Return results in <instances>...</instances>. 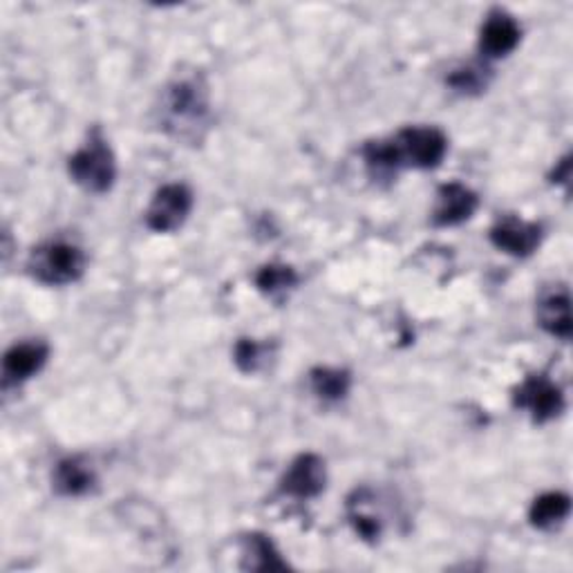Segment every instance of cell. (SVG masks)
I'll return each mask as SVG.
<instances>
[{
  "label": "cell",
  "instance_id": "18",
  "mask_svg": "<svg viewBox=\"0 0 573 573\" xmlns=\"http://www.w3.org/2000/svg\"><path fill=\"white\" fill-rule=\"evenodd\" d=\"M350 520L357 529V533L366 540H379L381 536V520L377 518L374 513H370L366 508V499H363V491L359 493V499L350 502Z\"/></svg>",
  "mask_w": 573,
  "mask_h": 573
},
{
  "label": "cell",
  "instance_id": "7",
  "mask_svg": "<svg viewBox=\"0 0 573 573\" xmlns=\"http://www.w3.org/2000/svg\"><path fill=\"white\" fill-rule=\"evenodd\" d=\"M325 482H327L325 462L318 454L305 452L299 454L282 475L280 491L296 499H312L325 491Z\"/></svg>",
  "mask_w": 573,
  "mask_h": 573
},
{
  "label": "cell",
  "instance_id": "15",
  "mask_svg": "<svg viewBox=\"0 0 573 573\" xmlns=\"http://www.w3.org/2000/svg\"><path fill=\"white\" fill-rule=\"evenodd\" d=\"M245 569L254 571H284L286 562L280 558L278 549L267 536L251 533L245 540Z\"/></svg>",
  "mask_w": 573,
  "mask_h": 573
},
{
  "label": "cell",
  "instance_id": "3",
  "mask_svg": "<svg viewBox=\"0 0 573 573\" xmlns=\"http://www.w3.org/2000/svg\"><path fill=\"white\" fill-rule=\"evenodd\" d=\"M30 273L43 284H70L86 271V256L70 243H47L30 256Z\"/></svg>",
  "mask_w": 573,
  "mask_h": 573
},
{
  "label": "cell",
  "instance_id": "4",
  "mask_svg": "<svg viewBox=\"0 0 573 573\" xmlns=\"http://www.w3.org/2000/svg\"><path fill=\"white\" fill-rule=\"evenodd\" d=\"M387 144H390L396 170L404 166L435 168L441 164V159L448 150V139L437 128H406V131H401L394 139H390Z\"/></svg>",
  "mask_w": 573,
  "mask_h": 573
},
{
  "label": "cell",
  "instance_id": "11",
  "mask_svg": "<svg viewBox=\"0 0 573 573\" xmlns=\"http://www.w3.org/2000/svg\"><path fill=\"white\" fill-rule=\"evenodd\" d=\"M47 357H49V350L45 342H38V340L16 342L14 348L8 350L5 359H3L5 385L23 383V381L32 379L36 372L43 370V366L47 363Z\"/></svg>",
  "mask_w": 573,
  "mask_h": 573
},
{
  "label": "cell",
  "instance_id": "12",
  "mask_svg": "<svg viewBox=\"0 0 573 573\" xmlns=\"http://www.w3.org/2000/svg\"><path fill=\"white\" fill-rule=\"evenodd\" d=\"M94 484H97V475L90 469V464L81 460V457H68V460L56 464L54 488L61 495L79 497V495L90 493L94 488Z\"/></svg>",
  "mask_w": 573,
  "mask_h": 573
},
{
  "label": "cell",
  "instance_id": "13",
  "mask_svg": "<svg viewBox=\"0 0 573 573\" xmlns=\"http://www.w3.org/2000/svg\"><path fill=\"white\" fill-rule=\"evenodd\" d=\"M538 318L544 332L562 340L571 338V299L566 290L549 292L538 305Z\"/></svg>",
  "mask_w": 573,
  "mask_h": 573
},
{
  "label": "cell",
  "instance_id": "8",
  "mask_svg": "<svg viewBox=\"0 0 573 573\" xmlns=\"http://www.w3.org/2000/svg\"><path fill=\"white\" fill-rule=\"evenodd\" d=\"M540 240L542 226L518 217H504L491 228V243L515 258L531 256L540 247Z\"/></svg>",
  "mask_w": 573,
  "mask_h": 573
},
{
  "label": "cell",
  "instance_id": "2",
  "mask_svg": "<svg viewBox=\"0 0 573 573\" xmlns=\"http://www.w3.org/2000/svg\"><path fill=\"white\" fill-rule=\"evenodd\" d=\"M70 178L88 193H105L117 178L114 155L101 133H92L88 144L79 148L68 161Z\"/></svg>",
  "mask_w": 573,
  "mask_h": 573
},
{
  "label": "cell",
  "instance_id": "17",
  "mask_svg": "<svg viewBox=\"0 0 573 573\" xmlns=\"http://www.w3.org/2000/svg\"><path fill=\"white\" fill-rule=\"evenodd\" d=\"M296 282H299L296 271L292 267H284V265H267L256 276L258 290L269 294V296L290 292L292 286H296Z\"/></svg>",
  "mask_w": 573,
  "mask_h": 573
},
{
  "label": "cell",
  "instance_id": "9",
  "mask_svg": "<svg viewBox=\"0 0 573 573\" xmlns=\"http://www.w3.org/2000/svg\"><path fill=\"white\" fill-rule=\"evenodd\" d=\"M480 206V198L464 184L450 182L437 191V204L432 220L437 226H454L473 217Z\"/></svg>",
  "mask_w": 573,
  "mask_h": 573
},
{
  "label": "cell",
  "instance_id": "10",
  "mask_svg": "<svg viewBox=\"0 0 573 573\" xmlns=\"http://www.w3.org/2000/svg\"><path fill=\"white\" fill-rule=\"evenodd\" d=\"M523 36V30L510 14L495 10L488 14L482 34H480V49L488 59H502V56L510 54L518 47Z\"/></svg>",
  "mask_w": 573,
  "mask_h": 573
},
{
  "label": "cell",
  "instance_id": "6",
  "mask_svg": "<svg viewBox=\"0 0 573 573\" xmlns=\"http://www.w3.org/2000/svg\"><path fill=\"white\" fill-rule=\"evenodd\" d=\"M515 406L529 411L536 424H544L555 419L564 411V394L560 385L538 374V377H529L518 390H515Z\"/></svg>",
  "mask_w": 573,
  "mask_h": 573
},
{
  "label": "cell",
  "instance_id": "20",
  "mask_svg": "<svg viewBox=\"0 0 573 573\" xmlns=\"http://www.w3.org/2000/svg\"><path fill=\"white\" fill-rule=\"evenodd\" d=\"M482 68H462V70H454V75L448 77V83L460 90V92H475L482 90L486 86V79L482 75Z\"/></svg>",
  "mask_w": 573,
  "mask_h": 573
},
{
  "label": "cell",
  "instance_id": "14",
  "mask_svg": "<svg viewBox=\"0 0 573 573\" xmlns=\"http://www.w3.org/2000/svg\"><path fill=\"white\" fill-rule=\"evenodd\" d=\"M569 510H571V499L566 493H544L540 495L529 510V520L536 529L549 531L560 527L566 518H569Z\"/></svg>",
  "mask_w": 573,
  "mask_h": 573
},
{
  "label": "cell",
  "instance_id": "5",
  "mask_svg": "<svg viewBox=\"0 0 573 573\" xmlns=\"http://www.w3.org/2000/svg\"><path fill=\"white\" fill-rule=\"evenodd\" d=\"M193 209V193L184 184H166L161 187L148 211H146V224L150 232L157 234H170L187 222L189 213Z\"/></svg>",
  "mask_w": 573,
  "mask_h": 573
},
{
  "label": "cell",
  "instance_id": "16",
  "mask_svg": "<svg viewBox=\"0 0 573 573\" xmlns=\"http://www.w3.org/2000/svg\"><path fill=\"white\" fill-rule=\"evenodd\" d=\"M310 383L316 396L323 401H340L346 398L352 385V377L348 370L340 368H316L310 374Z\"/></svg>",
  "mask_w": 573,
  "mask_h": 573
},
{
  "label": "cell",
  "instance_id": "21",
  "mask_svg": "<svg viewBox=\"0 0 573 573\" xmlns=\"http://www.w3.org/2000/svg\"><path fill=\"white\" fill-rule=\"evenodd\" d=\"M553 178H555L553 182H569V178H571V161H569V157H564L560 161V168L555 170Z\"/></svg>",
  "mask_w": 573,
  "mask_h": 573
},
{
  "label": "cell",
  "instance_id": "19",
  "mask_svg": "<svg viewBox=\"0 0 573 573\" xmlns=\"http://www.w3.org/2000/svg\"><path fill=\"white\" fill-rule=\"evenodd\" d=\"M234 357H236V363L243 372H256L260 368L262 359H265V348L256 340L243 338V340H238Z\"/></svg>",
  "mask_w": 573,
  "mask_h": 573
},
{
  "label": "cell",
  "instance_id": "1",
  "mask_svg": "<svg viewBox=\"0 0 573 573\" xmlns=\"http://www.w3.org/2000/svg\"><path fill=\"white\" fill-rule=\"evenodd\" d=\"M209 92L200 77H178L166 86L161 117L166 128L187 137L206 124Z\"/></svg>",
  "mask_w": 573,
  "mask_h": 573
}]
</instances>
